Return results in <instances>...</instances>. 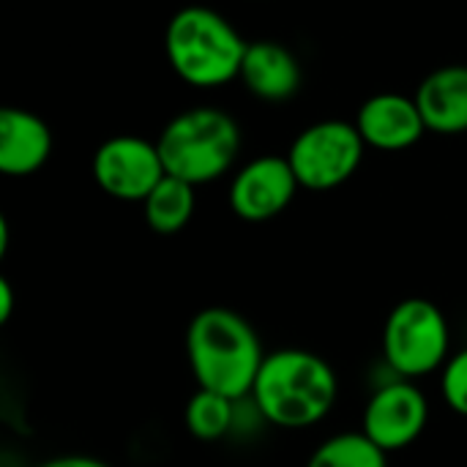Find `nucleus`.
Wrapping results in <instances>:
<instances>
[{
  "label": "nucleus",
  "instance_id": "nucleus-1",
  "mask_svg": "<svg viewBox=\"0 0 467 467\" xmlns=\"http://www.w3.org/2000/svg\"><path fill=\"white\" fill-rule=\"evenodd\" d=\"M265 356L254 326L235 309L208 306L186 328V361L197 386L235 402L252 394Z\"/></svg>",
  "mask_w": 467,
  "mask_h": 467
},
{
  "label": "nucleus",
  "instance_id": "nucleus-2",
  "mask_svg": "<svg viewBox=\"0 0 467 467\" xmlns=\"http://www.w3.org/2000/svg\"><path fill=\"white\" fill-rule=\"evenodd\" d=\"M337 394V375L323 356L301 348H285L265 356L249 397L268 424L282 430H306L334 410Z\"/></svg>",
  "mask_w": 467,
  "mask_h": 467
},
{
  "label": "nucleus",
  "instance_id": "nucleus-3",
  "mask_svg": "<svg viewBox=\"0 0 467 467\" xmlns=\"http://www.w3.org/2000/svg\"><path fill=\"white\" fill-rule=\"evenodd\" d=\"M246 47L233 22L208 5H183L164 30L172 71L194 88H219L241 77Z\"/></svg>",
  "mask_w": 467,
  "mask_h": 467
},
{
  "label": "nucleus",
  "instance_id": "nucleus-4",
  "mask_svg": "<svg viewBox=\"0 0 467 467\" xmlns=\"http://www.w3.org/2000/svg\"><path fill=\"white\" fill-rule=\"evenodd\" d=\"M156 145L167 175L202 186L233 170L244 137L222 107H189L164 126Z\"/></svg>",
  "mask_w": 467,
  "mask_h": 467
},
{
  "label": "nucleus",
  "instance_id": "nucleus-5",
  "mask_svg": "<svg viewBox=\"0 0 467 467\" xmlns=\"http://www.w3.org/2000/svg\"><path fill=\"white\" fill-rule=\"evenodd\" d=\"M383 361L405 380L427 378L451 356V331L443 309L430 298L400 301L383 323Z\"/></svg>",
  "mask_w": 467,
  "mask_h": 467
},
{
  "label": "nucleus",
  "instance_id": "nucleus-6",
  "mask_svg": "<svg viewBox=\"0 0 467 467\" xmlns=\"http://www.w3.org/2000/svg\"><path fill=\"white\" fill-rule=\"evenodd\" d=\"M364 137L356 123L348 120H317L298 131L287 150V161L309 192H328L348 183L364 159Z\"/></svg>",
  "mask_w": 467,
  "mask_h": 467
},
{
  "label": "nucleus",
  "instance_id": "nucleus-7",
  "mask_svg": "<svg viewBox=\"0 0 467 467\" xmlns=\"http://www.w3.org/2000/svg\"><path fill=\"white\" fill-rule=\"evenodd\" d=\"M164 175L167 170L159 145L137 134L109 137L93 153V178L99 189L120 202H142Z\"/></svg>",
  "mask_w": 467,
  "mask_h": 467
},
{
  "label": "nucleus",
  "instance_id": "nucleus-8",
  "mask_svg": "<svg viewBox=\"0 0 467 467\" xmlns=\"http://www.w3.org/2000/svg\"><path fill=\"white\" fill-rule=\"evenodd\" d=\"M430 421V402L424 391L405 378L383 383L364 405L361 432L383 451L394 454L413 446Z\"/></svg>",
  "mask_w": 467,
  "mask_h": 467
},
{
  "label": "nucleus",
  "instance_id": "nucleus-9",
  "mask_svg": "<svg viewBox=\"0 0 467 467\" xmlns=\"http://www.w3.org/2000/svg\"><path fill=\"white\" fill-rule=\"evenodd\" d=\"M301 189L287 156H257L246 161L230 181V211L252 224L276 219Z\"/></svg>",
  "mask_w": 467,
  "mask_h": 467
},
{
  "label": "nucleus",
  "instance_id": "nucleus-10",
  "mask_svg": "<svg viewBox=\"0 0 467 467\" xmlns=\"http://www.w3.org/2000/svg\"><path fill=\"white\" fill-rule=\"evenodd\" d=\"M356 126L367 145L389 153L408 150L427 134V123L416 104V96L410 99L394 90L369 96L356 115Z\"/></svg>",
  "mask_w": 467,
  "mask_h": 467
},
{
  "label": "nucleus",
  "instance_id": "nucleus-11",
  "mask_svg": "<svg viewBox=\"0 0 467 467\" xmlns=\"http://www.w3.org/2000/svg\"><path fill=\"white\" fill-rule=\"evenodd\" d=\"M52 153V131L47 120L22 107L0 112V170L11 178L38 172Z\"/></svg>",
  "mask_w": 467,
  "mask_h": 467
},
{
  "label": "nucleus",
  "instance_id": "nucleus-12",
  "mask_svg": "<svg viewBox=\"0 0 467 467\" xmlns=\"http://www.w3.org/2000/svg\"><path fill=\"white\" fill-rule=\"evenodd\" d=\"M238 79L263 101H287L298 93L304 74L298 57L285 44L260 38L249 41Z\"/></svg>",
  "mask_w": 467,
  "mask_h": 467
},
{
  "label": "nucleus",
  "instance_id": "nucleus-13",
  "mask_svg": "<svg viewBox=\"0 0 467 467\" xmlns=\"http://www.w3.org/2000/svg\"><path fill=\"white\" fill-rule=\"evenodd\" d=\"M416 104L424 115L427 131L465 134L467 131V66H441L416 88Z\"/></svg>",
  "mask_w": 467,
  "mask_h": 467
},
{
  "label": "nucleus",
  "instance_id": "nucleus-14",
  "mask_svg": "<svg viewBox=\"0 0 467 467\" xmlns=\"http://www.w3.org/2000/svg\"><path fill=\"white\" fill-rule=\"evenodd\" d=\"M194 189L197 186H192L189 181H181L175 175H164L156 183V189L142 200V213H145L148 227L159 235L181 233L192 222L194 208H197Z\"/></svg>",
  "mask_w": 467,
  "mask_h": 467
},
{
  "label": "nucleus",
  "instance_id": "nucleus-15",
  "mask_svg": "<svg viewBox=\"0 0 467 467\" xmlns=\"http://www.w3.org/2000/svg\"><path fill=\"white\" fill-rule=\"evenodd\" d=\"M235 405H238L235 400L197 386V391L186 402L183 427L194 441L216 443L230 435V430L235 424Z\"/></svg>",
  "mask_w": 467,
  "mask_h": 467
},
{
  "label": "nucleus",
  "instance_id": "nucleus-16",
  "mask_svg": "<svg viewBox=\"0 0 467 467\" xmlns=\"http://www.w3.org/2000/svg\"><path fill=\"white\" fill-rule=\"evenodd\" d=\"M306 467H389V451L358 432H339L323 441Z\"/></svg>",
  "mask_w": 467,
  "mask_h": 467
},
{
  "label": "nucleus",
  "instance_id": "nucleus-17",
  "mask_svg": "<svg viewBox=\"0 0 467 467\" xmlns=\"http://www.w3.org/2000/svg\"><path fill=\"white\" fill-rule=\"evenodd\" d=\"M441 394L449 410L467 419V348L451 353L441 369Z\"/></svg>",
  "mask_w": 467,
  "mask_h": 467
},
{
  "label": "nucleus",
  "instance_id": "nucleus-18",
  "mask_svg": "<svg viewBox=\"0 0 467 467\" xmlns=\"http://www.w3.org/2000/svg\"><path fill=\"white\" fill-rule=\"evenodd\" d=\"M36 467H112L104 460H96V457H85V454H66V457H52L47 462Z\"/></svg>",
  "mask_w": 467,
  "mask_h": 467
},
{
  "label": "nucleus",
  "instance_id": "nucleus-19",
  "mask_svg": "<svg viewBox=\"0 0 467 467\" xmlns=\"http://www.w3.org/2000/svg\"><path fill=\"white\" fill-rule=\"evenodd\" d=\"M14 315V287L8 279H0V323H8Z\"/></svg>",
  "mask_w": 467,
  "mask_h": 467
},
{
  "label": "nucleus",
  "instance_id": "nucleus-20",
  "mask_svg": "<svg viewBox=\"0 0 467 467\" xmlns=\"http://www.w3.org/2000/svg\"><path fill=\"white\" fill-rule=\"evenodd\" d=\"M8 249V222L0 216V254H5Z\"/></svg>",
  "mask_w": 467,
  "mask_h": 467
}]
</instances>
